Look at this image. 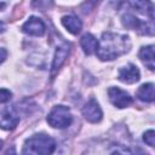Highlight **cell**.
I'll return each instance as SVG.
<instances>
[{"mask_svg": "<svg viewBox=\"0 0 155 155\" xmlns=\"http://www.w3.org/2000/svg\"><path fill=\"white\" fill-rule=\"evenodd\" d=\"M70 52V45L69 44H62L56 48L54 56H53V62L51 65V78L53 79L54 75L57 74V71L59 70V68L63 65V63L65 62V59L68 58Z\"/></svg>", "mask_w": 155, "mask_h": 155, "instance_id": "obj_7", "label": "cell"}, {"mask_svg": "<svg viewBox=\"0 0 155 155\" xmlns=\"http://www.w3.org/2000/svg\"><path fill=\"white\" fill-rule=\"evenodd\" d=\"M11 96L12 93L8 91V90H5V88H0V103H6L11 99Z\"/></svg>", "mask_w": 155, "mask_h": 155, "instance_id": "obj_17", "label": "cell"}, {"mask_svg": "<svg viewBox=\"0 0 155 155\" xmlns=\"http://www.w3.org/2000/svg\"><path fill=\"white\" fill-rule=\"evenodd\" d=\"M108 97L109 101L114 107H117L120 109L127 108L128 105L132 104V97L124 90L119 87H110L108 90Z\"/></svg>", "mask_w": 155, "mask_h": 155, "instance_id": "obj_6", "label": "cell"}, {"mask_svg": "<svg viewBox=\"0 0 155 155\" xmlns=\"http://www.w3.org/2000/svg\"><path fill=\"white\" fill-rule=\"evenodd\" d=\"M117 76H119V80L125 84H134L139 80L140 73H139V69L134 64L130 63V64H126L125 67L120 68Z\"/></svg>", "mask_w": 155, "mask_h": 155, "instance_id": "obj_10", "label": "cell"}, {"mask_svg": "<svg viewBox=\"0 0 155 155\" xmlns=\"http://www.w3.org/2000/svg\"><path fill=\"white\" fill-rule=\"evenodd\" d=\"M80 45H81V47H82V50H84V52L86 54H92L98 48V41H97V39L92 34H90V33L85 34L81 38Z\"/></svg>", "mask_w": 155, "mask_h": 155, "instance_id": "obj_12", "label": "cell"}, {"mask_svg": "<svg viewBox=\"0 0 155 155\" xmlns=\"http://www.w3.org/2000/svg\"><path fill=\"white\" fill-rule=\"evenodd\" d=\"M6 5H7L6 2H2V1H0V11H1V10H4V8L6 7Z\"/></svg>", "mask_w": 155, "mask_h": 155, "instance_id": "obj_21", "label": "cell"}, {"mask_svg": "<svg viewBox=\"0 0 155 155\" xmlns=\"http://www.w3.org/2000/svg\"><path fill=\"white\" fill-rule=\"evenodd\" d=\"M139 58L147 65V68H149L150 70H154L155 64H154V46L153 45L142 47L139 51Z\"/></svg>", "mask_w": 155, "mask_h": 155, "instance_id": "obj_13", "label": "cell"}, {"mask_svg": "<svg viewBox=\"0 0 155 155\" xmlns=\"http://www.w3.org/2000/svg\"><path fill=\"white\" fill-rule=\"evenodd\" d=\"M56 149V142L45 133H36L29 137L23 147V155H51Z\"/></svg>", "mask_w": 155, "mask_h": 155, "instance_id": "obj_2", "label": "cell"}, {"mask_svg": "<svg viewBox=\"0 0 155 155\" xmlns=\"http://www.w3.org/2000/svg\"><path fill=\"white\" fill-rule=\"evenodd\" d=\"M7 57V51L5 48H0V63H2Z\"/></svg>", "mask_w": 155, "mask_h": 155, "instance_id": "obj_18", "label": "cell"}, {"mask_svg": "<svg viewBox=\"0 0 155 155\" xmlns=\"http://www.w3.org/2000/svg\"><path fill=\"white\" fill-rule=\"evenodd\" d=\"M5 155H16V151H15V148L12 147L11 149H8L6 153H5Z\"/></svg>", "mask_w": 155, "mask_h": 155, "instance_id": "obj_19", "label": "cell"}, {"mask_svg": "<svg viewBox=\"0 0 155 155\" xmlns=\"http://www.w3.org/2000/svg\"><path fill=\"white\" fill-rule=\"evenodd\" d=\"M137 97L138 99L150 103L154 101V84L148 82V84H143L138 91H137Z\"/></svg>", "mask_w": 155, "mask_h": 155, "instance_id": "obj_14", "label": "cell"}, {"mask_svg": "<svg viewBox=\"0 0 155 155\" xmlns=\"http://www.w3.org/2000/svg\"><path fill=\"white\" fill-rule=\"evenodd\" d=\"M82 115L84 117L90 121V122H99L102 120V116H103V113H102V109L99 107V104L97 103V101L94 98H91L82 108Z\"/></svg>", "mask_w": 155, "mask_h": 155, "instance_id": "obj_8", "label": "cell"}, {"mask_svg": "<svg viewBox=\"0 0 155 155\" xmlns=\"http://www.w3.org/2000/svg\"><path fill=\"white\" fill-rule=\"evenodd\" d=\"M143 140L149 145V147H154L155 144V133L153 130H149L147 131L144 134H143Z\"/></svg>", "mask_w": 155, "mask_h": 155, "instance_id": "obj_16", "label": "cell"}, {"mask_svg": "<svg viewBox=\"0 0 155 155\" xmlns=\"http://www.w3.org/2000/svg\"><path fill=\"white\" fill-rule=\"evenodd\" d=\"M45 30H46L45 23L39 17H35V16H31L22 25V31L31 36H42L45 34Z\"/></svg>", "mask_w": 155, "mask_h": 155, "instance_id": "obj_9", "label": "cell"}, {"mask_svg": "<svg viewBox=\"0 0 155 155\" xmlns=\"http://www.w3.org/2000/svg\"><path fill=\"white\" fill-rule=\"evenodd\" d=\"M130 48H131V41L127 35L107 31L102 34L96 52L99 59L113 61L128 52Z\"/></svg>", "mask_w": 155, "mask_h": 155, "instance_id": "obj_1", "label": "cell"}, {"mask_svg": "<svg viewBox=\"0 0 155 155\" xmlns=\"http://www.w3.org/2000/svg\"><path fill=\"white\" fill-rule=\"evenodd\" d=\"M19 122V115L13 107H2L0 109V128L11 131Z\"/></svg>", "mask_w": 155, "mask_h": 155, "instance_id": "obj_5", "label": "cell"}, {"mask_svg": "<svg viewBox=\"0 0 155 155\" xmlns=\"http://www.w3.org/2000/svg\"><path fill=\"white\" fill-rule=\"evenodd\" d=\"M2 144H4V142L0 139V149H1V147H2Z\"/></svg>", "mask_w": 155, "mask_h": 155, "instance_id": "obj_22", "label": "cell"}, {"mask_svg": "<svg viewBox=\"0 0 155 155\" xmlns=\"http://www.w3.org/2000/svg\"><path fill=\"white\" fill-rule=\"evenodd\" d=\"M110 155H134L132 150L124 145H114L110 149Z\"/></svg>", "mask_w": 155, "mask_h": 155, "instance_id": "obj_15", "label": "cell"}, {"mask_svg": "<svg viewBox=\"0 0 155 155\" xmlns=\"http://www.w3.org/2000/svg\"><path fill=\"white\" fill-rule=\"evenodd\" d=\"M4 31H5V24H4V22L0 21V34L4 33Z\"/></svg>", "mask_w": 155, "mask_h": 155, "instance_id": "obj_20", "label": "cell"}, {"mask_svg": "<svg viewBox=\"0 0 155 155\" xmlns=\"http://www.w3.org/2000/svg\"><path fill=\"white\" fill-rule=\"evenodd\" d=\"M62 24L64 25V28L69 31V33H71V34H79L80 33V30H81V28H82V23H81V21L76 17V16H74V15H68V16H64L63 18H62Z\"/></svg>", "mask_w": 155, "mask_h": 155, "instance_id": "obj_11", "label": "cell"}, {"mask_svg": "<svg viewBox=\"0 0 155 155\" xmlns=\"http://www.w3.org/2000/svg\"><path fill=\"white\" fill-rule=\"evenodd\" d=\"M73 121V115L68 107L65 105H56L50 111L47 116V122L50 126L54 128H65L70 126Z\"/></svg>", "mask_w": 155, "mask_h": 155, "instance_id": "obj_3", "label": "cell"}, {"mask_svg": "<svg viewBox=\"0 0 155 155\" xmlns=\"http://www.w3.org/2000/svg\"><path fill=\"white\" fill-rule=\"evenodd\" d=\"M121 21H122V24L126 28L132 29V30H137L139 34H149V35H153V33H154L153 24H148L147 22L140 21L139 18H137L132 13H125V15H122Z\"/></svg>", "mask_w": 155, "mask_h": 155, "instance_id": "obj_4", "label": "cell"}]
</instances>
